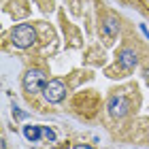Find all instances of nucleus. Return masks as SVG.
I'll use <instances>...</instances> for the list:
<instances>
[{"label": "nucleus", "mask_w": 149, "mask_h": 149, "mask_svg": "<svg viewBox=\"0 0 149 149\" xmlns=\"http://www.w3.org/2000/svg\"><path fill=\"white\" fill-rule=\"evenodd\" d=\"M24 136L28 139V141H32V143H36V141L43 136V128L40 126H24Z\"/></svg>", "instance_id": "obj_7"}, {"label": "nucleus", "mask_w": 149, "mask_h": 149, "mask_svg": "<svg viewBox=\"0 0 149 149\" xmlns=\"http://www.w3.org/2000/svg\"><path fill=\"white\" fill-rule=\"evenodd\" d=\"M43 139H47V141H56V132L51 130V128H43Z\"/></svg>", "instance_id": "obj_8"}, {"label": "nucleus", "mask_w": 149, "mask_h": 149, "mask_svg": "<svg viewBox=\"0 0 149 149\" xmlns=\"http://www.w3.org/2000/svg\"><path fill=\"white\" fill-rule=\"evenodd\" d=\"M47 87V77L43 70L38 68H30L28 72L24 74V90L28 94H38V92H45Z\"/></svg>", "instance_id": "obj_2"}, {"label": "nucleus", "mask_w": 149, "mask_h": 149, "mask_svg": "<svg viewBox=\"0 0 149 149\" xmlns=\"http://www.w3.org/2000/svg\"><path fill=\"white\" fill-rule=\"evenodd\" d=\"M11 43L19 47V49H28L36 43V30L30 24H19L11 32Z\"/></svg>", "instance_id": "obj_1"}, {"label": "nucleus", "mask_w": 149, "mask_h": 149, "mask_svg": "<svg viewBox=\"0 0 149 149\" xmlns=\"http://www.w3.org/2000/svg\"><path fill=\"white\" fill-rule=\"evenodd\" d=\"M145 77H147V81H149V68H145Z\"/></svg>", "instance_id": "obj_10"}, {"label": "nucleus", "mask_w": 149, "mask_h": 149, "mask_svg": "<svg viewBox=\"0 0 149 149\" xmlns=\"http://www.w3.org/2000/svg\"><path fill=\"white\" fill-rule=\"evenodd\" d=\"M130 111V102L124 96H113L109 100V113L111 117H124V115Z\"/></svg>", "instance_id": "obj_4"}, {"label": "nucleus", "mask_w": 149, "mask_h": 149, "mask_svg": "<svg viewBox=\"0 0 149 149\" xmlns=\"http://www.w3.org/2000/svg\"><path fill=\"white\" fill-rule=\"evenodd\" d=\"M117 32H119V22H117V17H107L104 24H102V34H104L107 38H115V36H117Z\"/></svg>", "instance_id": "obj_6"}, {"label": "nucleus", "mask_w": 149, "mask_h": 149, "mask_svg": "<svg viewBox=\"0 0 149 149\" xmlns=\"http://www.w3.org/2000/svg\"><path fill=\"white\" fill-rule=\"evenodd\" d=\"M74 149H90V145H74Z\"/></svg>", "instance_id": "obj_9"}, {"label": "nucleus", "mask_w": 149, "mask_h": 149, "mask_svg": "<svg viewBox=\"0 0 149 149\" xmlns=\"http://www.w3.org/2000/svg\"><path fill=\"white\" fill-rule=\"evenodd\" d=\"M117 64H119L124 70H132L134 66L139 64L136 51H134V49H121V51H119V56H117Z\"/></svg>", "instance_id": "obj_5"}, {"label": "nucleus", "mask_w": 149, "mask_h": 149, "mask_svg": "<svg viewBox=\"0 0 149 149\" xmlns=\"http://www.w3.org/2000/svg\"><path fill=\"white\" fill-rule=\"evenodd\" d=\"M43 94H45L47 102H51V104L62 102V100H64V96H66V85H64V81H60V79H53V81H49Z\"/></svg>", "instance_id": "obj_3"}]
</instances>
